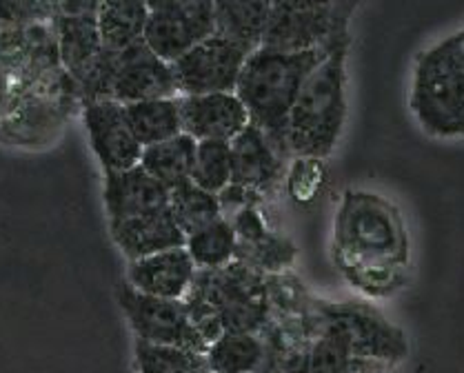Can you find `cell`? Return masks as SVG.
I'll return each mask as SVG.
<instances>
[{"mask_svg":"<svg viewBox=\"0 0 464 373\" xmlns=\"http://www.w3.org/2000/svg\"><path fill=\"white\" fill-rule=\"evenodd\" d=\"M76 93L47 24L0 32V140L36 145L47 139Z\"/></svg>","mask_w":464,"mask_h":373,"instance_id":"cell-1","label":"cell"},{"mask_svg":"<svg viewBox=\"0 0 464 373\" xmlns=\"http://www.w3.org/2000/svg\"><path fill=\"white\" fill-rule=\"evenodd\" d=\"M334 263L367 298H389L409 282V234L402 214L376 191L347 189L334 218Z\"/></svg>","mask_w":464,"mask_h":373,"instance_id":"cell-2","label":"cell"},{"mask_svg":"<svg viewBox=\"0 0 464 373\" xmlns=\"http://www.w3.org/2000/svg\"><path fill=\"white\" fill-rule=\"evenodd\" d=\"M334 49L276 52V49L258 47L246 56L240 70L234 93L245 105L251 125L263 131L283 158H289L287 122L291 107L309 73Z\"/></svg>","mask_w":464,"mask_h":373,"instance_id":"cell-3","label":"cell"},{"mask_svg":"<svg viewBox=\"0 0 464 373\" xmlns=\"http://www.w3.org/2000/svg\"><path fill=\"white\" fill-rule=\"evenodd\" d=\"M182 302L207 345L227 331L260 333L271 316L266 273L240 260L198 269Z\"/></svg>","mask_w":464,"mask_h":373,"instance_id":"cell-4","label":"cell"},{"mask_svg":"<svg viewBox=\"0 0 464 373\" xmlns=\"http://www.w3.org/2000/svg\"><path fill=\"white\" fill-rule=\"evenodd\" d=\"M349 43L335 47L303 82L287 122L289 158L324 160L334 154L347 122Z\"/></svg>","mask_w":464,"mask_h":373,"instance_id":"cell-5","label":"cell"},{"mask_svg":"<svg viewBox=\"0 0 464 373\" xmlns=\"http://www.w3.org/2000/svg\"><path fill=\"white\" fill-rule=\"evenodd\" d=\"M409 110L424 134L464 139V43L460 33L433 43L413 62Z\"/></svg>","mask_w":464,"mask_h":373,"instance_id":"cell-6","label":"cell"},{"mask_svg":"<svg viewBox=\"0 0 464 373\" xmlns=\"http://www.w3.org/2000/svg\"><path fill=\"white\" fill-rule=\"evenodd\" d=\"M320 316L332 325L352 356L360 362L378 367H396L409 356V342L402 329L384 318L380 309L369 302H332L315 298Z\"/></svg>","mask_w":464,"mask_h":373,"instance_id":"cell-7","label":"cell"},{"mask_svg":"<svg viewBox=\"0 0 464 373\" xmlns=\"http://www.w3.org/2000/svg\"><path fill=\"white\" fill-rule=\"evenodd\" d=\"M116 301L125 313L136 340L205 353L207 342L202 340L198 329L191 322L182 301L147 296V293L136 292L127 280L118 282Z\"/></svg>","mask_w":464,"mask_h":373,"instance_id":"cell-8","label":"cell"},{"mask_svg":"<svg viewBox=\"0 0 464 373\" xmlns=\"http://www.w3.org/2000/svg\"><path fill=\"white\" fill-rule=\"evenodd\" d=\"M150 21L145 43L158 58L174 62L216 33L214 0H145Z\"/></svg>","mask_w":464,"mask_h":373,"instance_id":"cell-9","label":"cell"},{"mask_svg":"<svg viewBox=\"0 0 464 373\" xmlns=\"http://www.w3.org/2000/svg\"><path fill=\"white\" fill-rule=\"evenodd\" d=\"M246 56L249 52L245 47L220 33L205 38L171 62L178 93L202 96V93L236 91V82Z\"/></svg>","mask_w":464,"mask_h":373,"instance_id":"cell-10","label":"cell"},{"mask_svg":"<svg viewBox=\"0 0 464 373\" xmlns=\"http://www.w3.org/2000/svg\"><path fill=\"white\" fill-rule=\"evenodd\" d=\"M355 9H315V12H271L263 45L276 52L332 49L349 43V21Z\"/></svg>","mask_w":464,"mask_h":373,"instance_id":"cell-11","label":"cell"},{"mask_svg":"<svg viewBox=\"0 0 464 373\" xmlns=\"http://www.w3.org/2000/svg\"><path fill=\"white\" fill-rule=\"evenodd\" d=\"M82 118H85L93 154L101 160L105 174L125 171L140 165L142 147L133 139L125 116V107L121 102L111 100V98L87 100Z\"/></svg>","mask_w":464,"mask_h":373,"instance_id":"cell-12","label":"cell"},{"mask_svg":"<svg viewBox=\"0 0 464 373\" xmlns=\"http://www.w3.org/2000/svg\"><path fill=\"white\" fill-rule=\"evenodd\" d=\"M231 145V183L251 191L260 203L276 194L285 178V158L271 147L258 127L249 125L236 136Z\"/></svg>","mask_w":464,"mask_h":373,"instance_id":"cell-13","label":"cell"},{"mask_svg":"<svg viewBox=\"0 0 464 373\" xmlns=\"http://www.w3.org/2000/svg\"><path fill=\"white\" fill-rule=\"evenodd\" d=\"M229 223L238 235L236 260L258 269L266 276L285 273L294 264V243L269 227L258 205H246L236 211L234 215H229Z\"/></svg>","mask_w":464,"mask_h":373,"instance_id":"cell-14","label":"cell"},{"mask_svg":"<svg viewBox=\"0 0 464 373\" xmlns=\"http://www.w3.org/2000/svg\"><path fill=\"white\" fill-rule=\"evenodd\" d=\"M182 134L196 142H231L249 125V114L234 91L180 96Z\"/></svg>","mask_w":464,"mask_h":373,"instance_id":"cell-15","label":"cell"},{"mask_svg":"<svg viewBox=\"0 0 464 373\" xmlns=\"http://www.w3.org/2000/svg\"><path fill=\"white\" fill-rule=\"evenodd\" d=\"M196 264L185 247L130 260L125 280L136 292L165 301H185L196 278Z\"/></svg>","mask_w":464,"mask_h":373,"instance_id":"cell-16","label":"cell"},{"mask_svg":"<svg viewBox=\"0 0 464 373\" xmlns=\"http://www.w3.org/2000/svg\"><path fill=\"white\" fill-rule=\"evenodd\" d=\"M110 232L116 247L127 260H138L167 249L185 247L187 235L180 232L169 207L110 220Z\"/></svg>","mask_w":464,"mask_h":373,"instance_id":"cell-17","label":"cell"},{"mask_svg":"<svg viewBox=\"0 0 464 373\" xmlns=\"http://www.w3.org/2000/svg\"><path fill=\"white\" fill-rule=\"evenodd\" d=\"M102 198L110 220L131 218V215L165 209L169 205V189L151 178L140 165H136L131 169L105 174Z\"/></svg>","mask_w":464,"mask_h":373,"instance_id":"cell-18","label":"cell"},{"mask_svg":"<svg viewBox=\"0 0 464 373\" xmlns=\"http://www.w3.org/2000/svg\"><path fill=\"white\" fill-rule=\"evenodd\" d=\"M53 27H56L58 53H61L63 67L81 90L82 82L92 76L98 58L102 56L96 12L61 14Z\"/></svg>","mask_w":464,"mask_h":373,"instance_id":"cell-19","label":"cell"},{"mask_svg":"<svg viewBox=\"0 0 464 373\" xmlns=\"http://www.w3.org/2000/svg\"><path fill=\"white\" fill-rule=\"evenodd\" d=\"M150 9L145 0H101L96 24L105 52L121 53L145 41Z\"/></svg>","mask_w":464,"mask_h":373,"instance_id":"cell-20","label":"cell"},{"mask_svg":"<svg viewBox=\"0 0 464 373\" xmlns=\"http://www.w3.org/2000/svg\"><path fill=\"white\" fill-rule=\"evenodd\" d=\"M216 33L238 43L246 52L263 45L266 24L271 21V0H214Z\"/></svg>","mask_w":464,"mask_h":373,"instance_id":"cell-21","label":"cell"},{"mask_svg":"<svg viewBox=\"0 0 464 373\" xmlns=\"http://www.w3.org/2000/svg\"><path fill=\"white\" fill-rule=\"evenodd\" d=\"M269 351L260 333L227 331L205 349V365L214 373H263Z\"/></svg>","mask_w":464,"mask_h":373,"instance_id":"cell-22","label":"cell"},{"mask_svg":"<svg viewBox=\"0 0 464 373\" xmlns=\"http://www.w3.org/2000/svg\"><path fill=\"white\" fill-rule=\"evenodd\" d=\"M196 142L191 136L178 134L174 139L156 142L142 149L140 167L167 189L191 180L196 160Z\"/></svg>","mask_w":464,"mask_h":373,"instance_id":"cell-23","label":"cell"},{"mask_svg":"<svg viewBox=\"0 0 464 373\" xmlns=\"http://www.w3.org/2000/svg\"><path fill=\"white\" fill-rule=\"evenodd\" d=\"M178 98H158V100H140L122 105L133 139L138 140L142 149L182 134Z\"/></svg>","mask_w":464,"mask_h":373,"instance_id":"cell-24","label":"cell"},{"mask_svg":"<svg viewBox=\"0 0 464 373\" xmlns=\"http://www.w3.org/2000/svg\"><path fill=\"white\" fill-rule=\"evenodd\" d=\"M185 249L194 260L196 269H218L236 260L238 235L231 227L229 218L220 215L214 223L187 235Z\"/></svg>","mask_w":464,"mask_h":373,"instance_id":"cell-25","label":"cell"},{"mask_svg":"<svg viewBox=\"0 0 464 373\" xmlns=\"http://www.w3.org/2000/svg\"><path fill=\"white\" fill-rule=\"evenodd\" d=\"M167 207H169L178 227H180V232L185 235L205 227V225L214 223L216 218L222 215L218 194L200 189L191 180H187V183L178 185L169 191V205Z\"/></svg>","mask_w":464,"mask_h":373,"instance_id":"cell-26","label":"cell"},{"mask_svg":"<svg viewBox=\"0 0 464 373\" xmlns=\"http://www.w3.org/2000/svg\"><path fill=\"white\" fill-rule=\"evenodd\" d=\"M138 373H202L207 371L205 353L171 345H151L133 340Z\"/></svg>","mask_w":464,"mask_h":373,"instance_id":"cell-27","label":"cell"},{"mask_svg":"<svg viewBox=\"0 0 464 373\" xmlns=\"http://www.w3.org/2000/svg\"><path fill=\"white\" fill-rule=\"evenodd\" d=\"M191 183L200 189L220 194L231 183V145L229 142H198L196 145Z\"/></svg>","mask_w":464,"mask_h":373,"instance_id":"cell-28","label":"cell"},{"mask_svg":"<svg viewBox=\"0 0 464 373\" xmlns=\"http://www.w3.org/2000/svg\"><path fill=\"white\" fill-rule=\"evenodd\" d=\"M61 16V0H0V32L44 24Z\"/></svg>","mask_w":464,"mask_h":373,"instance_id":"cell-29","label":"cell"},{"mask_svg":"<svg viewBox=\"0 0 464 373\" xmlns=\"http://www.w3.org/2000/svg\"><path fill=\"white\" fill-rule=\"evenodd\" d=\"M276 12H315V9H358L362 0H271Z\"/></svg>","mask_w":464,"mask_h":373,"instance_id":"cell-30","label":"cell"},{"mask_svg":"<svg viewBox=\"0 0 464 373\" xmlns=\"http://www.w3.org/2000/svg\"><path fill=\"white\" fill-rule=\"evenodd\" d=\"M458 33H460V38H462V43H464V29H462V32H458Z\"/></svg>","mask_w":464,"mask_h":373,"instance_id":"cell-31","label":"cell"},{"mask_svg":"<svg viewBox=\"0 0 464 373\" xmlns=\"http://www.w3.org/2000/svg\"><path fill=\"white\" fill-rule=\"evenodd\" d=\"M202 373H214V371H209V369H207V371H202Z\"/></svg>","mask_w":464,"mask_h":373,"instance_id":"cell-32","label":"cell"},{"mask_svg":"<svg viewBox=\"0 0 464 373\" xmlns=\"http://www.w3.org/2000/svg\"><path fill=\"white\" fill-rule=\"evenodd\" d=\"M263 373H276V371H263Z\"/></svg>","mask_w":464,"mask_h":373,"instance_id":"cell-33","label":"cell"}]
</instances>
